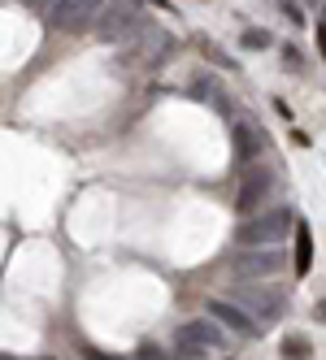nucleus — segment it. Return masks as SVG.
I'll use <instances>...</instances> for the list:
<instances>
[{
	"instance_id": "f257e3e1",
	"label": "nucleus",
	"mask_w": 326,
	"mask_h": 360,
	"mask_svg": "<svg viewBox=\"0 0 326 360\" xmlns=\"http://www.w3.org/2000/svg\"><path fill=\"white\" fill-rule=\"evenodd\" d=\"M287 230H291V213L287 209H270V213L248 217L235 239H239V248H279Z\"/></svg>"
},
{
	"instance_id": "f03ea898",
	"label": "nucleus",
	"mask_w": 326,
	"mask_h": 360,
	"mask_svg": "<svg viewBox=\"0 0 326 360\" xmlns=\"http://www.w3.org/2000/svg\"><path fill=\"white\" fill-rule=\"evenodd\" d=\"M218 347H227V330H222L213 317H196L179 330V352L183 356H205V352H218Z\"/></svg>"
},
{
	"instance_id": "7ed1b4c3",
	"label": "nucleus",
	"mask_w": 326,
	"mask_h": 360,
	"mask_svg": "<svg viewBox=\"0 0 326 360\" xmlns=\"http://www.w3.org/2000/svg\"><path fill=\"white\" fill-rule=\"evenodd\" d=\"M235 304L248 308V317H253L257 326H270V321H279V317L287 313L283 291H270V287H239Z\"/></svg>"
},
{
	"instance_id": "20e7f679",
	"label": "nucleus",
	"mask_w": 326,
	"mask_h": 360,
	"mask_svg": "<svg viewBox=\"0 0 326 360\" xmlns=\"http://www.w3.org/2000/svg\"><path fill=\"white\" fill-rule=\"evenodd\" d=\"M105 0H53V27L57 31H87L92 18H100Z\"/></svg>"
},
{
	"instance_id": "39448f33",
	"label": "nucleus",
	"mask_w": 326,
	"mask_h": 360,
	"mask_svg": "<svg viewBox=\"0 0 326 360\" xmlns=\"http://www.w3.org/2000/svg\"><path fill=\"white\" fill-rule=\"evenodd\" d=\"M270 187H274L270 169H248L244 183H239V195H235V209L239 213H257L261 204H265V195H270Z\"/></svg>"
},
{
	"instance_id": "423d86ee",
	"label": "nucleus",
	"mask_w": 326,
	"mask_h": 360,
	"mask_svg": "<svg viewBox=\"0 0 326 360\" xmlns=\"http://www.w3.org/2000/svg\"><path fill=\"white\" fill-rule=\"evenodd\" d=\"M209 317L222 326V330H235V334H257L261 326L248 317V308L231 304V300H209Z\"/></svg>"
},
{
	"instance_id": "0eeeda50",
	"label": "nucleus",
	"mask_w": 326,
	"mask_h": 360,
	"mask_svg": "<svg viewBox=\"0 0 326 360\" xmlns=\"http://www.w3.org/2000/svg\"><path fill=\"white\" fill-rule=\"evenodd\" d=\"M139 35V18L131 9H100V39H135Z\"/></svg>"
},
{
	"instance_id": "6e6552de",
	"label": "nucleus",
	"mask_w": 326,
	"mask_h": 360,
	"mask_svg": "<svg viewBox=\"0 0 326 360\" xmlns=\"http://www.w3.org/2000/svg\"><path fill=\"white\" fill-rule=\"evenodd\" d=\"M283 269V252L279 248H248L239 256V274L244 278H270Z\"/></svg>"
},
{
	"instance_id": "1a4fd4ad",
	"label": "nucleus",
	"mask_w": 326,
	"mask_h": 360,
	"mask_svg": "<svg viewBox=\"0 0 326 360\" xmlns=\"http://www.w3.org/2000/svg\"><path fill=\"white\" fill-rule=\"evenodd\" d=\"M231 139H235L239 161H257V157H261V148H265V135L257 131V122H248V117H239V122L231 126Z\"/></svg>"
},
{
	"instance_id": "9d476101",
	"label": "nucleus",
	"mask_w": 326,
	"mask_h": 360,
	"mask_svg": "<svg viewBox=\"0 0 326 360\" xmlns=\"http://www.w3.org/2000/svg\"><path fill=\"white\" fill-rule=\"evenodd\" d=\"M313 269V239H309V226L300 221V239H296V274L305 278Z\"/></svg>"
},
{
	"instance_id": "9b49d317",
	"label": "nucleus",
	"mask_w": 326,
	"mask_h": 360,
	"mask_svg": "<svg viewBox=\"0 0 326 360\" xmlns=\"http://www.w3.org/2000/svg\"><path fill=\"white\" fill-rule=\"evenodd\" d=\"M309 352H313V347H309L305 334H291V339L279 343V356H283V360H309Z\"/></svg>"
},
{
	"instance_id": "f8f14e48",
	"label": "nucleus",
	"mask_w": 326,
	"mask_h": 360,
	"mask_svg": "<svg viewBox=\"0 0 326 360\" xmlns=\"http://www.w3.org/2000/svg\"><path fill=\"white\" fill-rule=\"evenodd\" d=\"M239 44L248 48V53H261V48H270V44H274V35H270V31H244V35H239Z\"/></svg>"
},
{
	"instance_id": "ddd939ff",
	"label": "nucleus",
	"mask_w": 326,
	"mask_h": 360,
	"mask_svg": "<svg viewBox=\"0 0 326 360\" xmlns=\"http://www.w3.org/2000/svg\"><path fill=\"white\" fill-rule=\"evenodd\" d=\"M139 360H170L157 343H139Z\"/></svg>"
},
{
	"instance_id": "4468645a",
	"label": "nucleus",
	"mask_w": 326,
	"mask_h": 360,
	"mask_svg": "<svg viewBox=\"0 0 326 360\" xmlns=\"http://www.w3.org/2000/svg\"><path fill=\"white\" fill-rule=\"evenodd\" d=\"M279 9H283L291 22H305V18H300V5H296V0H279Z\"/></svg>"
},
{
	"instance_id": "2eb2a0df",
	"label": "nucleus",
	"mask_w": 326,
	"mask_h": 360,
	"mask_svg": "<svg viewBox=\"0 0 326 360\" xmlns=\"http://www.w3.org/2000/svg\"><path fill=\"white\" fill-rule=\"evenodd\" d=\"M283 57H287V70H296V65H300V53H296V48H291V44L283 48Z\"/></svg>"
},
{
	"instance_id": "dca6fc26",
	"label": "nucleus",
	"mask_w": 326,
	"mask_h": 360,
	"mask_svg": "<svg viewBox=\"0 0 326 360\" xmlns=\"http://www.w3.org/2000/svg\"><path fill=\"white\" fill-rule=\"evenodd\" d=\"M313 317H318V321L326 326V300H318V308H313Z\"/></svg>"
},
{
	"instance_id": "f3484780",
	"label": "nucleus",
	"mask_w": 326,
	"mask_h": 360,
	"mask_svg": "<svg viewBox=\"0 0 326 360\" xmlns=\"http://www.w3.org/2000/svg\"><path fill=\"white\" fill-rule=\"evenodd\" d=\"M318 48H322V57H326V27L318 31Z\"/></svg>"
},
{
	"instance_id": "a211bd4d",
	"label": "nucleus",
	"mask_w": 326,
	"mask_h": 360,
	"mask_svg": "<svg viewBox=\"0 0 326 360\" xmlns=\"http://www.w3.org/2000/svg\"><path fill=\"white\" fill-rule=\"evenodd\" d=\"M31 5H53V0H31Z\"/></svg>"
},
{
	"instance_id": "6ab92c4d",
	"label": "nucleus",
	"mask_w": 326,
	"mask_h": 360,
	"mask_svg": "<svg viewBox=\"0 0 326 360\" xmlns=\"http://www.w3.org/2000/svg\"><path fill=\"white\" fill-rule=\"evenodd\" d=\"M305 5H322V0H305Z\"/></svg>"
},
{
	"instance_id": "aec40b11",
	"label": "nucleus",
	"mask_w": 326,
	"mask_h": 360,
	"mask_svg": "<svg viewBox=\"0 0 326 360\" xmlns=\"http://www.w3.org/2000/svg\"><path fill=\"white\" fill-rule=\"evenodd\" d=\"M0 360H9V356H0Z\"/></svg>"
},
{
	"instance_id": "412c9836",
	"label": "nucleus",
	"mask_w": 326,
	"mask_h": 360,
	"mask_svg": "<svg viewBox=\"0 0 326 360\" xmlns=\"http://www.w3.org/2000/svg\"><path fill=\"white\" fill-rule=\"evenodd\" d=\"M322 18H326V9H322Z\"/></svg>"
}]
</instances>
